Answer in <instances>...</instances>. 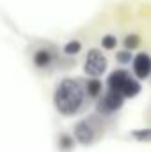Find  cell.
Segmentation results:
<instances>
[{
	"instance_id": "cell-1",
	"label": "cell",
	"mask_w": 151,
	"mask_h": 152,
	"mask_svg": "<svg viewBox=\"0 0 151 152\" xmlns=\"http://www.w3.org/2000/svg\"><path fill=\"white\" fill-rule=\"evenodd\" d=\"M87 88L80 80H73V78H66L62 80L53 94V104L57 108V112L62 115H75L85 99Z\"/></svg>"
},
{
	"instance_id": "cell-2",
	"label": "cell",
	"mask_w": 151,
	"mask_h": 152,
	"mask_svg": "<svg viewBox=\"0 0 151 152\" xmlns=\"http://www.w3.org/2000/svg\"><path fill=\"white\" fill-rule=\"evenodd\" d=\"M107 69V58L103 53H100V50H91L85 57V64H84V73L89 76H100L105 73Z\"/></svg>"
},
{
	"instance_id": "cell-3",
	"label": "cell",
	"mask_w": 151,
	"mask_h": 152,
	"mask_svg": "<svg viewBox=\"0 0 151 152\" xmlns=\"http://www.w3.org/2000/svg\"><path fill=\"white\" fill-rule=\"evenodd\" d=\"M124 97H126V96H124L123 92L109 88V92H105V94L100 97L96 108H98L100 113H112V112L119 110V108L123 106V99H124Z\"/></svg>"
},
{
	"instance_id": "cell-4",
	"label": "cell",
	"mask_w": 151,
	"mask_h": 152,
	"mask_svg": "<svg viewBox=\"0 0 151 152\" xmlns=\"http://www.w3.org/2000/svg\"><path fill=\"white\" fill-rule=\"evenodd\" d=\"M73 133H75V138L78 140V143H82V145H91V143L96 140L98 129L93 126L91 120H82V122H78L75 126Z\"/></svg>"
},
{
	"instance_id": "cell-5",
	"label": "cell",
	"mask_w": 151,
	"mask_h": 152,
	"mask_svg": "<svg viewBox=\"0 0 151 152\" xmlns=\"http://www.w3.org/2000/svg\"><path fill=\"white\" fill-rule=\"evenodd\" d=\"M57 55L52 48H46V46H41L34 51V57H32V62L38 69H48L53 62H55Z\"/></svg>"
},
{
	"instance_id": "cell-6",
	"label": "cell",
	"mask_w": 151,
	"mask_h": 152,
	"mask_svg": "<svg viewBox=\"0 0 151 152\" xmlns=\"http://www.w3.org/2000/svg\"><path fill=\"white\" fill-rule=\"evenodd\" d=\"M133 73L137 78L144 80L151 73V57L148 53H139L137 57H133Z\"/></svg>"
},
{
	"instance_id": "cell-7",
	"label": "cell",
	"mask_w": 151,
	"mask_h": 152,
	"mask_svg": "<svg viewBox=\"0 0 151 152\" xmlns=\"http://www.w3.org/2000/svg\"><path fill=\"white\" fill-rule=\"evenodd\" d=\"M128 80H130V75H128L126 71H123V69L114 71L112 75L109 76V80H107V87L112 88V90L123 92V88H124V85L128 83Z\"/></svg>"
},
{
	"instance_id": "cell-8",
	"label": "cell",
	"mask_w": 151,
	"mask_h": 152,
	"mask_svg": "<svg viewBox=\"0 0 151 152\" xmlns=\"http://www.w3.org/2000/svg\"><path fill=\"white\" fill-rule=\"evenodd\" d=\"M85 88H87V96H89V97H98V96L101 94L103 85H101V81H100L98 78H93V80L85 81Z\"/></svg>"
},
{
	"instance_id": "cell-9",
	"label": "cell",
	"mask_w": 151,
	"mask_h": 152,
	"mask_svg": "<svg viewBox=\"0 0 151 152\" xmlns=\"http://www.w3.org/2000/svg\"><path fill=\"white\" fill-rule=\"evenodd\" d=\"M139 90H141V85L133 80V78H130L128 80V83L124 85V88H123V94L126 96V97H133V96H137L139 94Z\"/></svg>"
},
{
	"instance_id": "cell-10",
	"label": "cell",
	"mask_w": 151,
	"mask_h": 152,
	"mask_svg": "<svg viewBox=\"0 0 151 152\" xmlns=\"http://www.w3.org/2000/svg\"><path fill=\"white\" fill-rule=\"evenodd\" d=\"M123 42H124V48H126V50H133V48L139 46V36H137V34H128Z\"/></svg>"
},
{
	"instance_id": "cell-11",
	"label": "cell",
	"mask_w": 151,
	"mask_h": 152,
	"mask_svg": "<svg viewBox=\"0 0 151 152\" xmlns=\"http://www.w3.org/2000/svg\"><path fill=\"white\" fill-rule=\"evenodd\" d=\"M80 48H82V44L78 42V41H70L66 46H64V53H68V55H75L80 51Z\"/></svg>"
},
{
	"instance_id": "cell-12",
	"label": "cell",
	"mask_w": 151,
	"mask_h": 152,
	"mask_svg": "<svg viewBox=\"0 0 151 152\" xmlns=\"http://www.w3.org/2000/svg\"><path fill=\"white\" fill-rule=\"evenodd\" d=\"M117 62H121V64H128V62H132L133 58H132V53H130V50H123V51H117Z\"/></svg>"
},
{
	"instance_id": "cell-13",
	"label": "cell",
	"mask_w": 151,
	"mask_h": 152,
	"mask_svg": "<svg viewBox=\"0 0 151 152\" xmlns=\"http://www.w3.org/2000/svg\"><path fill=\"white\" fill-rule=\"evenodd\" d=\"M115 37L114 36H105V37L101 39V46L105 48V50H114L115 48Z\"/></svg>"
},
{
	"instance_id": "cell-14",
	"label": "cell",
	"mask_w": 151,
	"mask_h": 152,
	"mask_svg": "<svg viewBox=\"0 0 151 152\" xmlns=\"http://www.w3.org/2000/svg\"><path fill=\"white\" fill-rule=\"evenodd\" d=\"M137 140H150L151 142V129H142V131H133L132 133Z\"/></svg>"
},
{
	"instance_id": "cell-15",
	"label": "cell",
	"mask_w": 151,
	"mask_h": 152,
	"mask_svg": "<svg viewBox=\"0 0 151 152\" xmlns=\"http://www.w3.org/2000/svg\"><path fill=\"white\" fill-rule=\"evenodd\" d=\"M61 143H62V147H66V149H70V147H73V142L64 134V136H61Z\"/></svg>"
}]
</instances>
